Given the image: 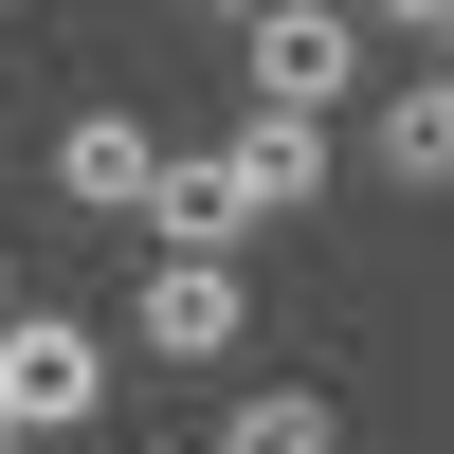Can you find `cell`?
I'll use <instances>...</instances> for the list:
<instances>
[{
    "mask_svg": "<svg viewBox=\"0 0 454 454\" xmlns=\"http://www.w3.org/2000/svg\"><path fill=\"white\" fill-rule=\"evenodd\" d=\"M218 454H346V400L327 382H237L218 400Z\"/></svg>",
    "mask_w": 454,
    "mask_h": 454,
    "instance_id": "cell-8",
    "label": "cell"
},
{
    "mask_svg": "<svg viewBox=\"0 0 454 454\" xmlns=\"http://www.w3.org/2000/svg\"><path fill=\"white\" fill-rule=\"evenodd\" d=\"M0 454H36V436H0Z\"/></svg>",
    "mask_w": 454,
    "mask_h": 454,
    "instance_id": "cell-12",
    "label": "cell"
},
{
    "mask_svg": "<svg viewBox=\"0 0 454 454\" xmlns=\"http://www.w3.org/2000/svg\"><path fill=\"white\" fill-rule=\"evenodd\" d=\"M364 164H382L400 200H454V55L400 73V91H364Z\"/></svg>",
    "mask_w": 454,
    "mask_h": 454,
    "instance_id": "cell-5",
    "label": "cell"
},
{
    "mask_svg": "<svg viewBox=\"0 0 454 454\" xmlns=\"http://www.w3.org/2000/svg\"><path fill=\"white\" fill-rule=\"evenodd\" d=\"M237 91L254 109H364V0H254L237 19Z\"/></svg>",
    "mask_w": 454,
    "mask_h": 454,
    "instance_id": "cell-1",
    "label": "cell"
},
{
    "mask_svg": "<svg viewBox=\"0 0 454 454\" xmlns=\"http://www.w3.org/2000/svg\"><path fill=\"white\" fill-rule=\"evenodd\" d=\"M364 19H400V36H436V55H454V0H364Z\"/></svg>",
    "mask_w": 454,
    "mask_h": 454,
    "instance_id": "cell-9",
    "label": "cell"
},
{
    "mask_svg": "<svg viewBox=\"0 0 454 454\" xmlns=\"http://www.w3.org/2000/svg\"><path fill=\"white\" fill-rule=\"evenodd\" d=\"M0 327H19V273H0Z\"/></svg>",
    "mask_w": 454,
    "mask_h": 454,
    "instance_id": "cell-11",
    "label": "cell"
},
{
    "mask_svg": "<svg viewBox=\"0 0 454 454\" xmlns=\"http://www.w3.org/2000/svg\"><path fill=\"white\" fill-rule=\"evenodd\" d=\"M128 346H145V364H237V346H254V273H237V254H145Z\"/></svg>",
    "mask_w": 454,
    "mask_h": 454,
    "instance_id": "cell-3",
    "label": "cell"
},
{
    "mask_svg": "<svg viewBox=\"0 0 454 454\" xmlns=\"http://www.w3.org/2000/svg\"><path fill=\"white\" fill-rule=\"evenodd\" d=\"M145 237H164V254H237V237H254L237 145H164V200H145Z\"/></svg>",
    "mask_w": 454,
    "mask_h": 454,
    "instance_id": "cell-6",
    "label": "cell"
},
{
    "mask_svg": "<svg viewBox=\"0 0 454 454\" xmlns=\"http://www.w3.org/2000/svg\"><path fill=\"white\" fill-rule=\"evenodd\" d=\"M55 200L73 218H145L164 200V128H145V109H73L55 128Z\"/></svg>",
    "mask_w": 454,
    "mask_h": 454,
    "instance_id": "cell-4",
    "label": "cell"
},
{
    "mask_svg": "<svg viewBox=\"0 0 454 454\" xmlns=\"http://www.w3.org/2000/svg\"><path fill=\"white\" fill-rule=\"evenodd\" d=\"M73 419H109V327L91 309H19V327H0V436L55 454Z\"/></svg>",
    "mask_w": 454,
    "mask_h": 454,
    "instance_id": "cell-2",
    "label": "cell"
},
{
    "mask_svg": "<svg viewBox=\"0 0 454 454\" xmlns=\"http://www.w3.org/2000/svg\"><path fill=\"white\" fill-rule=\"evenodd\" d=\"M182 19H254V0H182Z\"/></svg>",
    "mask_w": 454,
    "mask_h": 454,
    "instance_id": "cell-10",
    "label": "cell"
},
{
    "mask_svg": "<svg viewBox=\"0 0 454 454\" xmlns=\"http://www.w3.org/2000/svg\"><path fill=\"white\" fill-rule=\"evenodd\" d=\"M237 182H254V218L327 200V109H237Z\"/></svg>",
    "mask_w": 454,
    "mask_h": 454,
    "instance_id": "cell-7",
    "label": "cell"
}]
</instances>
